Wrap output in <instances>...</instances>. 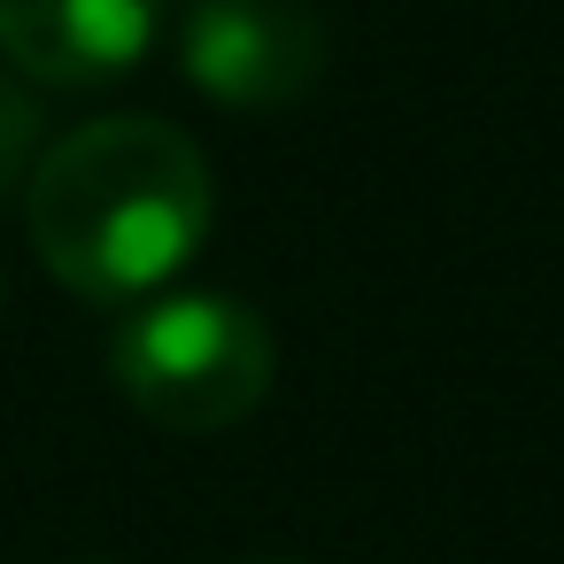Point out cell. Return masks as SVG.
Returning a JSON list of instances; mask_svg holds the SVG:
<instances>
[{
	"instance_id": "7a4b0ae2",
	"label": "cell",
	"mask_w": 564,
	"mask_h": 564,
	"mask_svg": "<svg viewBox=\"0 0 564 564\" xmlns=\"http://www.w3.org/2000/svg\"><path fill=\"white\" fill-rule=\"evenodd\" d=\"M109 379L148 425L209 441L263 410L279 340L240 294H148L109 333Z\"/></svg>"
},
{
	"instance_id": "6da1fadb",
	"label": "cell",
	"mask_w": 564,
	"mask_h": 564,
	"mask_svg": "<svg viewBox=\"0 0 564 564\" xmlns=\"http://www.w3.org/2000/svg\"><path fill=\"white\" fill-rule=\"evenodd\" d=\"M217 225L209 155L163 117H94L40 148L24 178V232L47 279L78 302L132 310L163 294Z\"/></svg>"
},
{
	"instance_id": "277c9868",
	"label": "cell",
	"mask_w": 564,
	"mask_h": 564,
	"mask_svg": "<svg viewBox=\"0 0 564 564\" xmlns=\"http://www.w3.org/2000/svg\"><path fill=\"white\" fill-rule=\"evenodd\" d=\"M163 32V0H0V63L32 86L86 94L140 70Z\"/></svg>"
},
{
	"instance_id": "3957f363",
	"label": "cell",
	"mask_w": 564,
	"mask_h": 564,
	"mask_svg": "<svg viewBox=\"0 0 564 564\" xmlns=\"http://www.w3.org/2000/svg\"><path fill=\"white\" fill-rule=\"evenodd\" d=\"M178 63L217 109H294L317 94L333 40L310 0H194L178 24Z\"/></svg>"
},
{
	"instance_id": "8992f818",
	"label": "cell",
	"mask_w": 564,
	"mask_h": 564,
	"mask_svg": "<svg viewBox=\"0 0 564 564\" xmlns=\"http://www.w3.org/2000/svg\"><path fill=\"white\" fill-rule=\"evenodd\" d=\"M263 564H302V556H263Z\"/></svg>"
},
{
	"instance_id": "5b68a950",
	"label": "cell",
	"mask_w": 564,
	"mask_h": 564,
	"mask_svg": "<svg viewBox=\"0 0 564 564\" xmlns=\"http://www.w3.org/2000/svg\"><path fill=\"white\" fill-rule=\"evenodd\" d=\"M40 132H47V117H40V101H32V86L0 63V202H9L24 178H32V163H40Z\"/></svg>"
}]
</instances>
